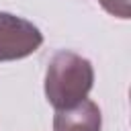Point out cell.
Returning a JSON list of instances; mask_svg holds the SVG:
<instances>
[{"label": "cell", "instance_id": "1", "mask_svg": "<svg viewBox=\"0 0 131 131\" xmlns=\"http://www.w3.org/2000/svg\"><path fill=\"white\" fill-rule=\"evenodd\" d=\"M94 84L92 63L74 53L57 51L45 72V96L55 111L70 108L82 102Z\"/></svg>", "mask_w": 131, "mask_h": 131}, {"label": "cell", "instance_id": "2", "mask_svg": "<svg viewBox=\"0 0 131 131\" xmlns=\"http://www.w3.org/2000/svg\"><path fill=\"white\" fill-rule=\"evenodd\" d=\"M43 43V33L27 18L0 12V61L33 55Z\"/></svg>", "mask_w": 131, "mask_h": 131}, {"label": "cell", "instance_id": "3", "mask_svg": "<svg viewBox=\"0 0 131 131\" xmlns=\"http://www.w3.org/2000/svg\"><path fill=\"white\" fill-rule=\"evenodd\" d=\"M102 115L96 102L84 98L82 102L61 108L53 117V131H100Z\"/></svg>", "mask_w": 131, "mask_h": 131}, {"label": "cell", "instance_id": "4", "mask_svg": "<svg viewBox=\"0 0 131 131\" xmlns=\"http://www.w3.org/2000/svg\"><path fill=\"white\" fill-rule=\"evenodd\" d=\"M100 6L119 18H129V0H98Z\"/></svg>", "mask_w": 131, "mask_h": 131}]
</instances>
